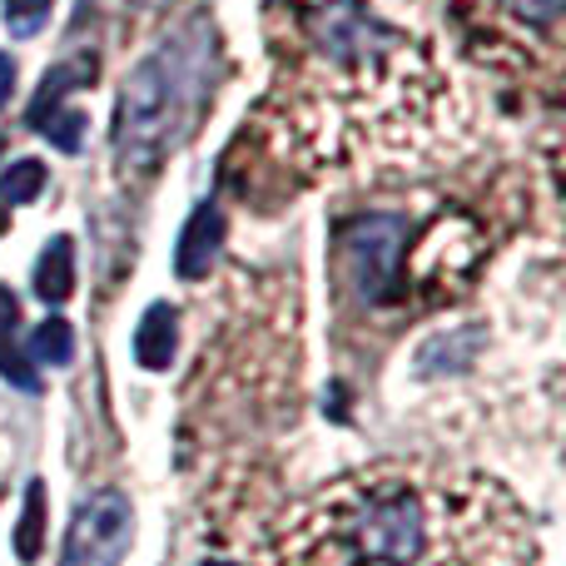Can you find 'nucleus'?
Masks as SVG:
<instances>
[{
    "instance_id": "nucleus-1",
    "label": "nucleus",
    "mask_w": 566,
    "mask_h": 566,
    "mask_svg": "<svg viewBox=\"0 0 566 566\" xmlns=\"http://www.w3.org/2000/svg\"><path fill=\"white\" fill-rule=\"evenodd\" d=\"M522 502L482 472L373 462L289 507L254 566H537Z\"/></svg>"
},
{
    "instance_id": "nucleus-2",
    "label": "nucleus",
    "mask_w": 566,
    "mask_h": 566,
    "mask_svg": "<svg viewBox=\"0 0 566 566\" xmlns=\"http://www.w3.org/2000/svg\"><path fill=\"white\" fill-rule=\"evenodd\" d=\"M189 80L179 70V55L159 50V55L139 60L129 70L125 90H119L115 109V159L119 175H149L175 145L179 129V99H185Z\"/></svg>"
},
{
    "instance_id": "nucleus-3",
    "label": "nucleus",
    "mask_w": 566,
    "mask_h": 566,
    "mask_svg": "<svg viewBox=\"0 0 566 566\" xmlns=\"http://www.w3.org/2000/svg\"><path fill=\"white\" fill-rule=\"evenodd\" d=\"M135 537V507L125 492H95L80 502L75 522L60 547V566H119Z\"/></svg>"
},
{
    "instance_id": "nucleus-4",
    "label": "nucleus",
    "mask_w": 566,
    "mask_h": 566,
    "mask_svg": "<svg viewBox=\"0 0 566 566\" xmlns=\"http://www.w3.org/2000/svg\"><path fill=\"white\" fill-rule=\"evenodd\" d=\"M348 264L358 269L363 289L373 298H382L398 283V269H402V219H388V214L358 219L348 229Z\"/></svg>"
},
{
    "instance_id": "nucleus-5",
    "label": "nucleus",
    "mask_w": 566,
    "mask_h": 566,
    "mask_svg": "<svg viewBox=\"0 0 566 566\" xmlns=\"http://www.w3.org/2000/svg\"><path fill=\"white\" fill-rule=\"evenodd\" d=\"M219 249H224V214L214 205H199L189 214L185 234H179V249H175V269L179 279H205L214 269Z\"/></svg>"
},
{
    "instance_id": "nucleus-6",
    "label": "nucleus",
    "mask_w": 566,
    "mask_h": 566,
    "mask_svg": "<svg viewBox=\"0 0 566 566\" xmlns=\"http://www.w3.org/2000/svg\"><path fill=\"white\" fill-rule=\"evenodd\" d=\"M179 348V313L169 303H149L135 328V363L149 373H165Z\"/></svg>"
},
{
    "instance_id": "nucleus-7",
    "label": "nucleus",
    "mask_w": 566,
    "mask_h": 566,
    "mask_svg": "<svg viewBox=\"0 0 566 566\" xmlns=\"http://www.w3.org/2000/svg\"><path fill=\"white\" fill-rule=\"evenodd\" d=\"M15 328H20V303L10 289H0V378L15 382L20 392H40V373H35V363L20 353Z\"/></svg>"
},
{
    "instance_id": "nucleus-8",
    "label": "nucleus",
    "mask_w": 566,
    "mask_h": 566,
    "mask_svg": "<svg viewBox=\"0 0 566 566\" xmlns=\"http://www.w3.org/2000/svg\"><path fill=\"white\" fill-rule=\"evenodd\" d=\"M35 293H40V303H50V308H60V303L75 293V244H70L65 234H55L45 244V254H40Z\"/></svg>"
},
{
    "instance_id": "nucleus-9",
    "label": "nucleus",
    "mask_w": 566,
    "mask_h": 566,
    "mask_svg": "<svg viewBox=\"0 0 566 566\" xmlns=\"http://www.w3.org/2000/svg\"><path fill=\"white\" fill-rule=\"evenodd\" d=\"M30 125H35L55 149H65V155H80V149H85V129H90L85 109L45 105V109H30Z\"/></svg>"
},
{
    "instance_id": "nucleus-10",
    "label": "nucleus",
    "mask_w": 566,
    "mask_h": 566,
    "mask_svg": "<svg viewBox=\"0 0 566 566\" xmlns=\"http://www.w3.org/2000/svg\"><path fill=\"white\" fill-rule=\"evenodd\" d=\"M95 70H99V65H95V55H65L45 80H40V95H35V105H30V109L65 105V90L90 85V80H95Z\"/></svg>"
},
{
    "instance_id": "nucleus-11",
    "label": "nucleus",
    "mask_w": 566,
    "mask_h": 566,
    "mask_svg": "<svg viewBox=\"0 0 566 566\" xmlns=\"http://www.w3.org/2000/svg\"><path fill=\"white\" fill-rule=\"evenodd\" d=\"M30 358L50 363V368H70V358H75V328L65 318H45L30 333Z\"/></svg>"
},
{
    "instance_id": "nucleus-12",
    "label": "nucleus",
    "mask_w": 566,
    "mask_h": 566,
    "mask_svg": "<svg viewBox=\"0 0 566 566\" xmlns=\"http://www.w3.org/2000/svg\"><path fill=\"white\" fill-rule=\"evenodd\" d=\"M40 547H45V488L30 482L25 488V517H20V527H15V552H20V562H35Z\"/></svg>"
},
{
    "instance_id": "nucleus-13",
    "label": "nucleus",
    "mask_w": 566,
    "mask_h": 566,
    "mask_svg": "<svg viewBox=\"0 0 566 566\" xmlns=\"http://www.w3.org/2000/svg\"><path fill=\"white\" fill-rule=\"evenodd\" d=\"M40 189H45V165H40V159H15V165L0 175V199H6V205H30Z\"/></svg>"
},
{
    "instance_id": "nucleus-14",
    "label": "nucleus",
    "mask_w": 566,
    "mask_h": 566,
    "mask_svg": "<svg viewBox=\"0 0 566 566\" xmlns=\"http://www.w3.org/2000/svg\"><path fill=\"white\" fill-rule=\"evenodd\" d=\"M50 6H55V0H6V30H10L15 40L40 35V25H45Z\"/></svg>"
},
{
    "instance_id": "nucleus-15",
    "label": "nucleus",
    "mask_w": 566,
    "mask_h": 566,
    "mask_svg": "<svg viewBox=\"0 0 566 566\" xmlns=\"http://www.w3.org/2000/svg\"><path fill=\"white\" fill-rule=\"evenodd\" d=\"M522 10H527V20H552L562 10V0H522Z\"/></svg>"
},
{
    "instance_id": "nucleus-16",
    "label": "nucleus",
    "mask_w": 566,
    "mask_h": 566,
    "mask_svg": "<svg viewBox=\"0 0 566 566\" xmlns=\"http://www.w3.org/2000/svg\"><path fill=\"white\" fill-rule=\"evenodd\" d=\"M10 85H15V65H10V55H6V50H0V105H6Z\"/></svg>"
},
{
    "instance_id": "nucleus-17",
    "label": "nucleus",
    "mask_w": 566,
    "mask_h": 566,
    "mask_svg": "<svg viewBox=\"0 0 566 566\" xmlns=\"http://www.w3.org/2000/svg\"><path fill=\"white\" fill-rule=\"evenodd\" d=\"M6 229H10V214H6V205H0V234H6Z\"/></svg>"
},
{
    "instance_id": "nucleus-18",
    "label": "nucleus",
    "mask_w": 566,
    "mask_h": 566,
    "mask_svg": "<svg viewBox=\"0 0 566 566\" xmlns=\"http://www.w3.org/2000/svg\"><path fill=\"white\" fill-rule=\"evenodd\" d=\"M205 566H234V562H205Z\"/></svg>"
}]
</instances>
